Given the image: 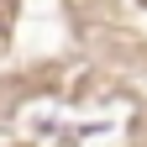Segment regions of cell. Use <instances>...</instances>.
<instances>
[{"label": "cell", "mask_w": 147, "mask_h": 147, "mask_svg": "<svg viewBox=\"0 0 147 147\" xmlns=\"http://www.w3.org/2000/svg\"><path fill=\"white\" fill-rule=\"evenodd\" d=\"M0 37H5V21H0Z\"/></svg>", "instance_id": "cell-1"}]
</instances>
